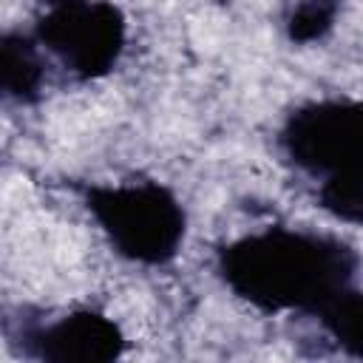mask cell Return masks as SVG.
I'll return each mask as SVG.
<instances>
[{
	"instance_id": "1",
	"label": "cell",
	"mask_w": 363,
	"mask_h": 363,
	"mask_svg": "<svg viewBox=\"0 0 363 363\" xmlns=\"http://www.w3.org/2000/svg\"><path fill=\"white\" fill-rule=\"evenodd\" d=\"M216 275L238 301L264 315L323 323L360 292V252L332 233L272 224L221 244Z\"/></svg>"
},
{
	"instance_id": "2",
	"label": "cell",
	"mask_w": 363,
	"mask_h": 363,
	"mask_svg": "<svg viewBox=\"0 0 363 363\" xmlns=\"http://www.w3.org/2000/svg\"><path fill=\"white\" fill-rule=\"evenodd\" d=\"M281 159L309 176L315 201L329 216L363 221V108L352 96H320L295 105L275 130Z\"/></svg>"
},
{
	"instance_id": "3",
	"label": "cell",
	"mask_w": 363,
	"mask_h": 363,
	"mask_svg": "<svg viewBox=\"0 0 363 363\" xmlns=\"http://www.w3.org/2000/svg\"><path fill=\"white\" fill-rule=\"evenodd\" d=\"M71 190L122 261L159 269L179 258L187 238V210L164 182H71Z\"/></svg>"
},
{
	"instance_id": "4",
	"label": "cell",
	"mask_w": 363,
	"mask_h": 363,
	"mask_svg": "<svg viewBox=\"0 0 363 363\" xmlns=\"http://www.w3.org/2000/svg\"><path fill=\"white\" fill-rule=\"evenodd\" d=\"M31 34L77 82H99L125 57L128 17L113 0H51Z\"/></svg>"
},
{
	"instance_id": "5",
	"label": "cell",
	"mask_w": 363,
	"mask_h": 363,
	"mask_svg": "<svg viewBox=\"0 0 363 363\" xmlns=\"http://www.w3.org/2000/svg\"><path fill=\"white\" fill-rule=\"evenodd\" d=\"M3 335L17 357L40 363H111L128 349L122 326L94 306H74L51 318L17 309L3 318Z\"/></svg>"
},
{
	"instance_id": "6",
	"label": "cell",
	"mask_w": 363,
	"mask_h": 363,
	"mask_svg": "<svg viewBox=\"0 0 363 363\" xmlns=\"http://www.w3.org/2000/svg\"><path fill=\"white\" fill-rule=\"evenodd\" d=\"M45 60L31 31H0V99L17 105L40 102Z\"/></svg>"
},
{
	"instance_id": "7",
	"label": "cell",
	"mask_w": 363,
	"mask_h": 363,
	"mask_svg": "<svg viewBox=\"0 0 363 363\" xmlns=\"http://www.w3.org/2000/svg\"><path fill=\"white\" fill-rule=\"evenodd\" d=\"M340 0H292L284 11V34L292 45L323 43L340 17Z\"/></svg>"
},
{
	"instance_id": "8",
	"label": "cell",
	"mask_w": 363,
	"mask_h": 363,
	"mask_svg": "<svg viewBox=\"0 0 363 363\" xmlns=\"http://www.w3.org/2000/svg\"><path fill=\"white\" fill-rule=\"evenodd\" d=\"M43 3H51V0H43Z\"/></svg>"
}]
</instances>
